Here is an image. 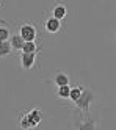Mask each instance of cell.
<instances>
[{
    "label": "cell",
    "instance_id": "obj_4",
    "mask_svg": "<svg viewBox=\"0 0 116 130\" xmlns=\"http://www.w3.org/2000/svg\"><path fill=\"white\" fill-rule=\"evenodd\" d=\"M36 58H38V53H25L22 52L21 53V68L24 71H30L35 64H36Z\"/></svg>",
    "mask_w": 116,
    "mask_h": 130
},
{
    "label": "cell",
    "instance_id": "obj_8",
    "mask_svg": "<svg viewBox=\"0 0 116 130\" xmlns=\"http://www.w3.org/2000/svg\"><path fill=\"white\" fill-rule=\"evenodd\" d=\"M9 42H11V45H13L14 50H21V52H22V47H24V44H25V39L17 33V35H11Z\"/></svg>",
    "mask_w": 116,
    "mask_h": 130
},
{
    "label": "cell",
    "instance_id": "obj_2",
    "mask_svg": "<svg viewBox=\"0 0 116 130\" xmlns=\"http://www.w3.org/2000/svg\"><path fill=\"white\" fill-rule=\"evenodd\" d=\"M96 100V94L91 91V89H88V88H83V91H82V96H80V99L75 102V107L79 108L82 113H85V115H88V111H90V107H91V104Z\"/></svg>",
    "mask_w": 116,
    "mask_h": 130
},
{
    "label": "cell",
    "instance_id": "obj_3",
    "mask_svg": "<svg viewBox=\"0 0 116 130\" xmlns=\"http://www.w3.org/2000/svg\"><path fill=\"white\" fill-rule=\"evenodd\" d=\"M19 35H21L25 41H35L36 36H38V30L33 24H22L19 27Z\"/></svg>",
    "mask_w": 116,
    "mask_h": 130
},
{
    "label": "cell",
    "instance_id": "obj_9",
    "mask_svg": "<svg viewBox=\"0 0 116 130\" xmlns=\"http://www.w3.org/2000/svg\"><path fill=\"white\" fill-rule=\"evenodd\" d=\"M13 45L9 41H0V58H5V57H9L13 52Z\"/></svg>",
    "mask_w": 116,
    "mask_h": 130
},
{
    "label": "cell",
    "instance_id": "obj_6",
    "mask_svg": "<svg viewBox=\"0 0 116 130\" xmlns=\"http://www.w3.org/2000/svg\"><path fill=\"white\" fill-rule=\"evenodd\" d=\"M44 28L47 33H50V35H55L61 30V21L60 19H56V17H47L46 22H44Z\"/></svg>",
    "mask_w": 116,
    "mask_h": 130
},
{
    "label": "cell",
    "instance_id": "obj_11",
    "mask_svg": "<svg viewBox=\"0 0 116 130\" xmlns=\"http://www.w3.org/2000/svg\"><path fill=\"white\" fill-rule=\"evenodd\" d=\"M22 52H25V53H39V47H38V44L35 41H25Z\"/></svg>",
    "mask_w": 116,
    "mask_h": 130
},
{
    "label": "cell",
    "instance_id": "obj_13",
    "mask_svg": "<svg viewBox=\"0 0 116 130\" xmlns=\"http://www.w3.org/2000/svg\"><path fill=\"white\" fill-rule=\"evenodd\" d=\"M82 91H83V86H80V85H77V86H74V88H71V94H69V100L71 102H75L80 99V96H82Z\"/></svg>",
    "mask_w": 116,
    "mask_h": 130
},
{
    "label": "cell",
    "instance_id": "obj_5",
    "mask_svg": "<svg viewBox=\"0 0 116 130\" xmlns=\"http://www.w3.org/2000/svg\"><path fill=\"white\" fill-rule=\"evenodd\" d=\"M97 121L93 118H83L80 121H77L75 124V130H97Z\"/></svg>",
    "mask_w": 116,
    "mask_h": 130
},
{
    "label": "cell",
    "instance_id": "obj_15",
    "mask_svg": "<svg viewBox=\"0 0 116 130\" xmlns=\"http://www.w3.org/2000/svg\"><path fill=\"white\" fill-rule=\"evenodd\" d=\"M0 2H2V0H0Z\"/></svg>",
    "mask_w": 116,
    "mask_h": 130
},
{
    "label": "cell",
    "instance_id": "obj_12",
    "mask_svg": "<svg viewBox=\"0 0 116 130\" xmlns=\"http://www.w3.org/2000/svg\"><path fill=\"white\" fill-rule=\"evenodd\" d=\"M69 94H71V86L69 85L56 86V97L58 99H69Z\"/></svg>",
    "mask_w": 116,
    "mask_h": 130
},
{
    "label": "cell",
    "instance_id": "obj_1",
    "mask_svg": "<svg viewBox=\"0 0 116 130\" xmlns=\"http://www.w3.org/2000/svg\"><path fill=\"white\" fill-rule=\"evenodd\" d=\"M41 122H42L41 108H32L28 111H22L19 115V128L21 130H33L39 127Z\"/></svg>",
    "mask_w": 116,
    "mask_h": 130
},
{
    "label": "cell",
    "instance_id": "obj_7",
    "mask_svg": "<svg viewBox=\"0 0 116 130\" xmlns=\"http://www.w3.org/2000/svg\"><path fill=\"white\" fill-rule=\"evenodd\" d=\"M66 14H67V8H66L64 3H56V5L53 6V10H52V16H53V17L63 21L64 17H66Z\"/></svg>",
    "mask_w": 116,
    "mask_h": 130
},
{
    "label": "cell",
    "instance_id": "obj_14",
    "mask_svg": "<svg viewBox=\"0 0 116 130\" xmlns=\"http://www.w3.org/2000/svg\"><path fill=\"white\" fill-rule=\"evenodd\" d=\"M11 38V31L8 30V27H0V41H9Z\"/></svg>",
    "mask_w": 116,
    "mask_h": 130
},
{
    "label": "cell",
    "instance_id": "obj_10",
    "mask_svg": "<svg viewBox=\"0 0 116 130\" xmlns=\"http://www.w3.org/2000/svg\"><path fill=\"white\" fill-rule=\"evenodd\" d=\"M53 83L56 86H63V85H69V75L64 72H58L53 77Z\"/></svg>",
    "mask_w": 116,
    "mask_h": 130
}]
</instances>
